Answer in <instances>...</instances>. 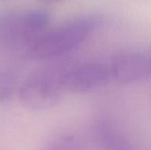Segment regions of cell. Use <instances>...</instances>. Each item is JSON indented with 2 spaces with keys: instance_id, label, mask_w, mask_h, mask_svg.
Masks as SVG:
<instances>
[{
  "instance_id": "2",
  "label": "cell",
  "mask_w": 151,
  "mask_h": 150,
  "mask_svg": "<svg viewBox=\"0 0 151 150\" xmlns=\"http://www.w3.org/2000/svg\"><path fill=\"white\" fill-rule=\"evenodd\" d=\"M64 88L60 77L41 73L27 80L20 88L19 99L22 104L32 111H44L58 104Z\"/></svg>"
},
{
  "instance_id": "4",
  "label": "cell",
  "mask_w": 151,
  "mask_h": 150,
  "mask_svg": "<svg viewBox=\"0 0 151 150\" xmlns=\"http://www.w3.org/2000/svg\"><path fill=\"white\" fill-rule=\"evenodd\" d=\"M110 70L111 77L123 84L144 80L150 77V55L140 50L120 52L113 57Z\"/></svg>"
},
{
  "instance_id": "1",
  "label": "cell",
  "mask_w": 151,
  "mask_h": 150,
  "mask_svg": "<svg viewBox=\"0 0 151 150\" xmlns=\"http://www.w3.org/2000/svg\"><path fill=\"white\" fill-rule=\"evenodd\" d=\"M96 24V19L90 17L70 21L42 34L34 42L33 52L40 58H51L68 53L86 41Z\"/></svg>"
},
{
  "instance_id": "3",
  "label": "cell",
  "mask_w": 151,
  "mask_h": 150,
  "mask_svg": "<svg viewBox=\"0 0 151 150\" xmlns=\"http://www.w3.org/2000/svg\"><path fill=\"white\" fill-rule=\"evenodd\" d=\"M111 77L110 67L103 63L91 62L68 69L60 76V80L64 88L84 93L107 84Z\"/></svg>"
},
{
  "instance_id": "5",
  "label": "cell",
  "mask_w": 151,
  "mask_h": 150,
  "mask_svg": "<svg viewBox=\"0 0 151 150\" xmlns=\"http://www.w3.org/2000/svg\"><path fill=\"white\" fill-rule=\"evenodd\" d=\"M50 21L49 14L42 10H31L17 18L15 22L18 35L25 40L35 42L42 34Z\"/></svg>"
},
{
  "instance_id": "6",
  "label": "cell",
  "mask_w": 151,
  "mask_h": 150,
  "mask_svg": "<svg viewBox=\"0 0 151 150\" xmlns=\"http://www.w3.org/2000/svg\"><path fill=\"white\" fill-rule=\"evenodd\" d=\"M70 142L71 141H61L58 144H54L46 150H70L72 149Z\"/></svg>"
}]
</instances>
